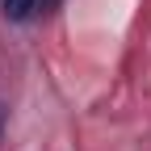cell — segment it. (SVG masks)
Returning <instances> with one entry per match:
<instances>
[{"mask_svg":"<svg viewBox=\"0 0 151 151\" xmlns=\"http://www.w3.org/2000/svg\"><path fill=\"white\" fill-rule=\"evenodd\" d=\"M38 9H42V0H0V13H4V21L13 25H29Z\"/></svg>","mask_w":151,"mask_h":151,"instance_id":"6da1fadb","label":"cell"},{"mask_svg":"<svg viewBox=\"0 0 151 151\" xmlns=\"http://www.w3.org/2000/svg\"><path fill=\"white\" fill-rule=\"evenodd\" d=\"M0 130H4V113H0Z\"/></svg>","mask_w":151,"mask_h":151,"instance_id":"7a4b0ae2","label":"cell"}]
</instances>
